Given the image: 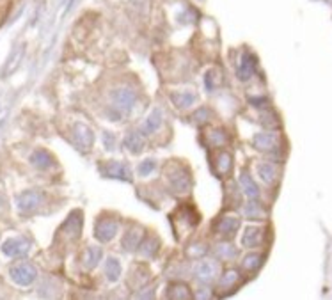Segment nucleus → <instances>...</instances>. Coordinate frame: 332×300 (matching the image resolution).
Returning a JSON list of instances; mask_svg holds the SVG:
<instances>
[{
  "instance_id": "nucleus-1",
  "label": "nucleus",
  "mask_w": 332,
  "mask_h": 300,
  "mask_svg": "<svg viewBox=\"0 0 332 300\" xmlns=\"http://www.w3.org/2000/svg\"><path fill=\"white\" fill-rule=\"evenodd\" d=\"M167 181H169V187L174 194H187L192 188V180H190V174L187 169L180 167V165H174L169 171H165Z\"/></svg>"
},
{
  "instance_id": "nucleus-25",
  "label": "nucleus",
  "mask_w": 332,
  "mask_h": 300,
  "mask_svg": "<svg viewBox=\"0 0 332 300\" xmlns=\"http://www.w3.org/2000/svg\"><path fill=\"white\" fill-rule=\"evenodd\" d=\"M167 295L171 296V298H189L190 293H189V288L183 284H171L169 288H167Z\"/></svg>"
},
{
  "instance_id": "nucleus-5",
  "label": "nucleus",
  "mask_w": 332,
  "mask_h": 300,
  "mask_svg": "<svg viewBox=\"0 0 332 300\" xmlns=\"http://www.w3.org/2000/svg\"><path fill=\"white\" fill-rule=\"evenodd\" d=\"M29 249L30 244L25 238H11V240H8L2 245V252L6 256H11V258H22V256H25L29 252Z\"/></svg>"
},
{
  "instance_id": "nucleus-16",
  "label": "nucleus",
  "mask_w": 332,
  "mask_h": 300,
  "mask_svg": "<svg viewBox=\"0 0 332 300\" xmlns=\"http://www.w3.org/2000/svg\"><path fill=\"white\" fill-rule=\"evenodd\" d=\"M171 102L178 109H189V107H192L196 103V94L189 93V91H185V93H173L171 94Z\"/></svg>"
},
{
  "instance_id": "nucleus-31",
  "label": "nucleus",
  "mask_w": 332,
  "mask_h": 300,
  "mask_svg": "<svg viewBox=\"0 0 332 300\" xmlns=\"http://www.w3.org/2000/svg\"><path fill=\"white\" fill-rule=\"evenodd\" d=\"M224 277L226 279H222V286H231L238 281V274L234 270H227L226 274H224Z\"/></svg>"
},
{
  "instance_id": "nucleus-23",
  "label": "nucleus",
  "mask_w": 332,
  "mask_h": 300,
  "mask_svg": "<svg viewBox=\"0 0 332 300\" xmlns=\"http://www.w3.org/2000/svg\"><path fill=\"white\" fill-rule=\"evenodd\" d=\"M125 147L132 151V153H139V151H142V147H144L142 137H139L137 133H130V135L125 139Z\"/></svg>"
},
{
  "instance_id": "nucleus-6",
  "label": "nucleus",
  "mask_w": 332,
  "mask_h": 300,
  "mask_svg": "<svg viewBox=\"0 0 332 300\" xmlns=\"http://www.w3.org/2000/svg\"><path fill=\"white\" fill-rule=\"evenodd\" d=\"M137 96L133 91L126 89V87H119L112 93V102L119 110H130L135 103Z\"/></svg>"
},
{
  "instance_id": "nucleus-3",
  "label": "nucleus",
  "mask_w": 332,
  "mask_h": 300,
  "mask_svg": "<svg viewBox=\"0 0 332 300\" xmlns=\"http://www.w3.org/2000/svg\"><path fill=\"white\" fill-rule=\"evenodd\" d=\"M117 229H119L117 220H112V218H100L95 226V237L98 238L100 242L107 244V242H110L117 235Z\"/></svg>"
},
{
  "instance_id": "nucleus-18",
  "label": "nucleus",
  "mask_w": 332,
  "mask_h": 300,
  "mask_svg": "<svg viewBox=\"0 0 332 300\" xmlns=\"http://www.w3.org/2000/svg\"><path fill=\"white\" fill-rule=\"evenodd\" d=\"M140 237H142V231L139 228H132L125 235V238H123V247L126 251H135L140 244Z\"/></svg>"
},
{
  "instance_id": "nucleus-14",
  "label": "nucleus",
  "mask_w": 332,
  "mask_h": 300,
  "mask_svg": "<svg viewBox=\"0 0 332 300\" xmlns=\"http://www.w3.org/2000/svg\"><path fill=\"white\" fill-rule=\"evenodd\" d=\"M263 240V229L260 228H247L245 229V235L241 237V245L243 247H258Z\"/></svg>"
},
{
  "instance_id": "nucleus-8",
  "label": "nucleus",
  "mask_w": 332,
  "mask_h": 300,
  "mask_svg": "<svg viewBox=\"0 0 332 300\" xmlns=\"http://www.w3.org/2000/svg\"><path fill=\"white\" fill-rule=\"evenodd\" d=\"M254 73V57L251 55L249 52H243L241 53V59H240V64H238V79L240 80H249Z\"/></svg>"
},
{
  "instance_id": "nucleus-7",
  "label": "nucleus",
  "mask_w": 332,
  "mask_h": 300,
  "mask_svg": "<svg viewBox=\"0 0 332 300\" xmlns=\"http://www.w3.org/2000/svg\"><path fill=\"white\" fill-rule=\"evenodd\" d=\"M102 173L109 178H116V180H130V173H128V167L125 164H121V162H110L107 164V169L102 167Z\"/></svg>"
},
{
  "instance_id": "nucleus-20",
  "label": "nucleus",
  "mask_w": 332,
  "mask_h": 300,
  "mask_svg": "<svg viewBox=\"0 0 332 300\" xmlns=\"http://www.w3.org/2000/svg\"><path fill=\"white\" fill-rule=\"evenodd\" d=\"M240 183H241V187H243V192H245V194L249 195V197L256 199L258 195H260V190H258V185L254 183L253 178H251L247 173H241V174H240Z\"/></svg>"
},
{
  "instance_id": "nucleus-21",
  "label": "nucleus",
  "mask_w": 332,
  "mask_h": 300,
  "mask_svg": "<svg viewBox=\"0 0 332 300\" xmlns=\"http://www.w3.org/2000/svg\"><path fill=\"white\" fill-rule=\"evenodd\" d=\"M258 174H260V178L265 181V183H272L277 176V169H276V165L267 164V162H265V164L258 165Z\"/></svg>"
},
{
  "instance_id": "nucleus-33",
  "label": "nucleus",
  "mask_w": 332,
  "mask_h": 300,
  "mask_svg": "<svg viewBox=\"0 0 332 300\" xmlns=\"http://www.w3.org/2000/svg\"><path fill=\"white\" fill-rule=\"evenodd\" d=\"M103 140H105L107 149H112V147H114V137H110V139H109V133H105V135H103Z\"/></svg>"
},
{
  "instance_id": "nucleus-10",
  "label": "nucleus",
  "mask_w": 332,
  "mask_h": 300,
  "mask_svg": "<svg viewBox=\"0 0 332 300\" xmlns=\"http://www.w3.org/2000/svg\"><path fill=\"white\" fill-rule=\"evenodd\" d=\"M73 137H75L76 144H78L82 149H87L93 144V131L86 126V124H75L73 128Z\"/></svg>"
},
{
  "instance_id": "nucleus-24",
  "label": "nucleus",
  "mask_w": 332,
  "mask_h": 300,
  "mask_svg": "<svg viewBox=\"0 0 332 300\" xmlns=\"http://www.w3.org/2000/svg\"><path fill=\"white\" fill-rule=\"evenodd\" d=\"M100 259H102V249L89 247L87 249V252H86V259H84V263H86L87 268H93V266L98 265Z\"/></svg>"
},
{
  "instance_id": "nucleus-11",
  "label": "nucleus",
  "mask_w": 332,
  "mask_h": 300,
  "mask_svg": "<svg viewBox=\"0 0 332 300\" xmlns=\"http://www.w3.org/2000/svg\"><path fill=\"white\" fill-rule=\"evenodd\" d=\"M231 164H233V158L227 151H219L217 157L213 158V169L219 176H224L231 171Z\"/></svg>"
},
{
  "instance_id": "nucleus-15",
  "label": "nucleus",
  "mask_w": 332,
  "mask_h": 300,
  "mask_svg": "<svg viewBox=\"0 0 332 300\" xmlns=\"http://www.w3.org/2000/svg\"><path fill=\"white\" fill-rule=\"evenodd\" d=\"M196 275H197V279H199L201 282L208 284V282H211L213 279H215V266L210 265V263H206V261L197 263Z\"/></svg>"
},
{
  "instance_id": "nucleus-12",
  "label": "nucleus",
  "mask_w": 332,
  "mask_h": 300,
  "mask_svg": "<svg viewBox=\"0 0 332 300\" xmlns=\"http://www.w3.org/2000/svg\"><path fill=\"white\" fill-rule=\"evenodd\" d=\"M238 228H240V220H238V218L226 217L217 222L215 231L219 233V235H222V237H233L234 233L238 231Z\"/></svg>"
},
{
  "instance_id": "nucleus-22",
  "label": "nucleus",
  "mask_w": 332,
  "mask_h": 300,
  "mask_svg": "<svg viewBox=\"0 0 332 300\" xmlns=\"http://www.w3.org/2000/svg\"><path fill=\"white\" fill-rule=\"evenodd\" d=\"M227 142V133L222 128H213L208 131V144L210 146H224Z\"/></svg>"
},
{
  "instance_id": "nucleus-9",
  "label": "nucleus",
  "mask_w": 332,
  "mask_h": 300,
  "mask_svg": "<svg viewBox=\"0 0 332 300\" xmlns=\"http://www.w3.org/2000/svg\"><path fill=\"white\" fill-rule=\"evenodd\" d=\"M253 146L260 151H272L277 146L276 133H258L253 139Z\"/></svg>"
},
{
  "instance_id": "nucleus-17",
  "label": "nucleus",
  "mask_w": 332,
  "mask_h": 300,
  "mask_svg": "<svg viewBox=\"0 0 332 300\" xmlns=\"http://www.w3.org/2000/svg\"><path fill=\"white\" fill-rule=\"evenodd\" d=\"M162 123H163L162 110L155 109L149 116H147V119L144 121V131H146V133H153V131H156L160 126H162Z\"/></svg>"
},
{
  "instance_id": "nucleus-19",
  "label": "nucleus",
  "mask_w": 332,
  "mask_h": 300,
  "mask_svg": "<svg viewBox=\"0 0 332 300\" xmlns=\"http://www.w3.org/2000/svg\"><path fill=\"white\" fill-rule=\"evenodd\" d=\"M105 275L110 282L119 281L121 277V263L117 258H109L105 263Z\"/></svg>"
},
{
  "instance_id": "nucleus-26",
  "label": "nucleus",
  "mask_w": 332,
  "mask_h": 300,
  "mask_svg": "<svg viewBox=\"0 0 332 300\" xmlns=\"http://www.w3.org/2000/svg\"><path fill=\"white\" fill-rule=\"evenodd\" d=\"M263 263V256L261 254H249L245 259H243V268L247 270H258Z\"/></svg>"
},
{
  "instance_id": "nucleus-29",
  "label": "nucleus",
  "mask_w": 332,
  "mask_h": 300,
  "mask_svg": "<svg viewBox=\"0 0 332 300\" xmlns=\"http://www.w3.org/2000/svg\"><path fill=\"white\" fill-rule=\"evenodd\" d=\"M194 123H206V121H210V110L208 109H199L196 114H194Z\"/></svg>"
},
{
  "instance_id": "nucleus-30",
  "label": "nucleus",
  "mask_w": 332,
  "mask_h": 300,
  "mask_svg": "<svg viewBox=\"0 0 332 300\" xmlns=\"http://www.w3.org/2000/svg\"><path fill=\"white\" fill-rule=\"evenodd\" d=\"M245 211H247V215H249V217H253V218H261L265 215V211L261 210L260 204H249Z\"/></svg>"
},
{
  "instance_id": "nucleus-32",
  "label": "nucleus",
  "mask_w": 332,
  "mask_h": 300,
  "mask_svg": "<svg viewBox=\"0 0 332 300\" xmlns=\"http://www.w3.org/2000/svg\"><path fill=\"white\" fill-rule=\"evenodd\" d=\"M219 254L224 256V258H233V256L236 254V251H234L233 247H229V245H220V247H219Z\"/></svg>"
},
{
  "instance_id": "nucleus-2",
  "label": "nucleus",
  "mask_w": 332,
  "mask_h": 300,
  "mask_svg": "<svg viewBox=\"0 0 332 300\" xmlns=\"http://www.w3.org/2000/svg\"><path fill=\"white\" fill-rule=\"evenodd\" d=\"M9 275H11L13 282H16L18 286H30L38 277V272L29 263H20V265H15L9 270Z\"/></svg>"
},
{
  "instance_id": "nucleus-4",
  "label": "nucleus",
  "mask_w": 332,
  "mask_h": 300,
  "mask_svg": "<svg viewBox=\"0 0 332 300\" xmlns=\"http://www.w3.org/2000/svg\"><path fill=\"white\" fill-rule=\"evenodd\" d=\"M43 203V195L39 192H25L18 197L16 201V206H18L20 213H30L34 211L39 204Z\"/></svg>"
},
{
  "instance_id": "nucleus-13",
  "label": "nucleus",
  "mask_w": 332,
  "mask_h": 300,
  "mask_svg": "<svg viewBox=\"0 0 332 300\" xmlns=\"http://www.w3.org/2000/svg\"><path fill=\"white\" fill-rule=\"evenodd\" d=\"M30 164L38 169H50L53 165V157L46 149H38L30 155Z\"/></svg>"
},
{
  "instance_id": "nucleus-28",
  "label": "nucleus",
  "mask_w": 332,
  "mask_h": 300,
  "mask_svg": "<svg viewBox=\"0 0 332 300\" xmlns=\"http://www.w3.org/2000/svg\"><path fill=\"white\" fill-rule=\"evenodd\" d=\"M155 167H156L155 160H153V158H146L142 164H139L137 173H139V176H149V174L155 171Z\"/></svg>"
},
{
  "instance_id": "nucleus-27",
  "label": "nucleus",
  "mask_w": 332,
  "mask_h": 300,
  "mask_svg": "<svg viewBox=\"0 0 332 300\" xmlns=\"http://www.w3.org/2000/svg\"><path fill=\"white\" fill-rule=\"evenodd\" d=\"M156 247H158V240L149 237V238H146V242H144L142 245H140V252H142L144 256H153L156 252Z\"/></svg>"
}]
</instances>
